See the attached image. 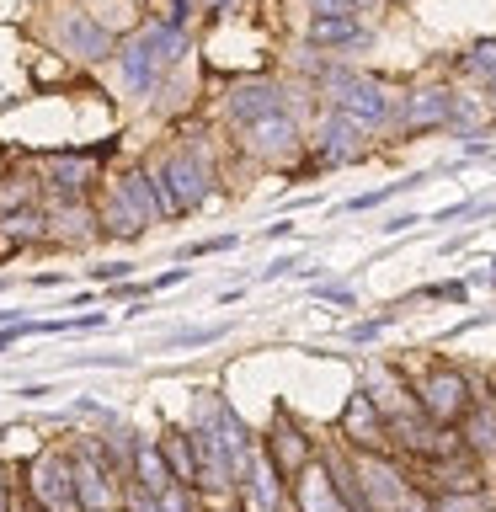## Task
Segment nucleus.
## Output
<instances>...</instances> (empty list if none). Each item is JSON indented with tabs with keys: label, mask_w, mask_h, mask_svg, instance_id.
Masks as SVG:
<instances>
[{
	"label": "nucleus",
	"mask_w": 496,
	"mask_h": 512,
	"mask_svg": "<svg viewBox=\"0 0 496 512\" xmlns=\"http://www.w3.org/2000/svg\"><path fill=\"white\" fill-rule=\"evenodd\" d=\"M267 235H272V240H278V235H294V219H272Z\"/></svg>",
	"instance_id": "58836bf2"
},
{
	"label": "nucleus",
	"mask_w": 496,
	"mask_h": 512,
	"mask_svg": "<svg viewBox=\"0 0 496 512\" xmlns=\"http://www.w3.org/2000/svg\"><path fill=\"white\" fill-rule=\"evenodd\" d=\"M208 6H230V0H208Z\"/></svg>",
	"instance_id": "37998d69"
},
{
	"label": "nucleus",
	"mask_w": 496,
	"mask_h": 512,
	"mask_svg": "<svg viewBox=\"0 0 496 512\" xmlns=\"http://www.w3.org/2000/svg\"><path fill=\"white\" fill-rule=\"evenodd\" d=\"M134 480H139L150 496L171 491V464H166V454H160L155 443H139V448H134Z\"/></svg>",
	"instance_id": "4be33fe9"
},
{
	"label": "nucleus",
	"mask_w": 496,
	"mask_h": 512,
	"mask_svg": "<svg viewBox=\"0 0 496 512\" xmlns=\"http://www.w3.org/2000/svg\"><path fill=\"white\" fill-rule=\"evenodd\" d=\"M224 112H230V123H256L267 118V112H283V91L272 86V80H240V86H230V96H224Z\"/></svg>",
	"instance_id": "ddd939ff"
},
{
	"label": "nucleus",
	"mask_w": 496,
	"mask_h": 512,
	"mask_svg": "<svg viewBox=\"0 0 496 512\" xmlns=\"http://www.w3.org/2000/svg\"><path fill=\"white\" fill-rule=\"evenodd\" d=\"M342 438L358 448V454H384L390 448V422H384V411L374 406V395L368 390H352L347 395V411H342Z\"/></svg>",
	"instance_id": "0eeeda50"
},
{
	"label": "nucleus",
	"mask_w": 496,
	"mask_h": 512,
	"mask_svg": "<svg viewBox=\"0 0 496 512\" xmlns=\"http://www.w3.org/2000/svg\"><path fill=\"white\" fill-rule=\"evenodd\" d=\"M491 283H496V256H491Z\"/></svg>",
	"instance_id": "79ce46f5"
},
{
	"label": "nucleus",
	"mask_w": 496,
	"mask_h": 512,
	"mask_svg": "<svg viewBox=\"0 0 496 512\" xmlns=\"http://www.w3.org/2000/svg\"><path fill=\"white\" fill-rule=\"evenodd\" d=\"M224 331H230L224 320H214V326H187V331H176L171 342H160V352H192V347H208V342H219Z\"/></svg>",
	"instance_id": "393cba45"
},
{
	"label": "nucleus",
	"mask_w": 496,
	"mask_h": 512,
	"mask_svg": "<svg viewBox=\"0 0 496 512\" xmlns=\"http://www.w3.org/2000/svg\"><path fill=\"white\" fill-rule=\"evenodd\" d=\"M390 320H395V315H379V320H358V326L347 331V342H358V347H368V342H379V336L390 331Z\"/></svg>",
	"instance_id": "7c9ffc66"
},
{
	"label": "nucleus",
	"mask_w": 496,
	"mask_h": 512,
	"mask_svg": "<svg viewBox=\"0 0 496 512\" xmlns=\"http://www.w3.org/2000/svg\"><path fill=\"white\" fill-rule=\"evenodd\" d=\"M6 235H43V219L32 214V208H22L16 219H6Z\"/></svg>",
	"instance_id": "2f4dec72"
},
{
	"label": "nucleus",
	"mask_w": 496,
	"mask_h": 512,
	"mask_svg": "<svg viewBox=\"0 0 496 512\" xmlns=\"http://www.w3.org/2000/svg\"><path fill=\"white\" fill-rule=\"evenodd\" d=\"M352 464H358V480L368 491V502H374V512H395L400 502L411 496V480L400 464H390L384 454H352Z\"/></svg>",
	"instance_id": "6e6552de"
},
{
	"label": "nucleus",
	"mask_w": 496,
	"mask_h": 512,
	"mask_svg": "<svg viewBox=\"0 0 496 512\" xmlns=\"http://www.w3.org/2000/svg\"><path fill=\"white\" fill-rule=\"evenodd\" d=\"M331 96H336V112L358 118L363 128H379L384 118H390V96H384V86H379V80H368V75L336 70L331 75Z\"/></svg>",
	"instance_id": "423d86ee"
},
{
	"label": "nucleus",
	"mask_w": 496,
	"mask_h": 512,
	"mask_svg": "<svg viewBox=\"0 0 496 512\" xmlns=\"http://www.w3.org/2000/svg\"><path fill=\"white\" fill-rule=\"evenodd\" d=\"M294 272H304V267H299V256H278V262H267L262 278H294Z\"/></svg>",
	"instance_id": "f704fd0d"
},
{
	"label": "nucleus",
	"mask_w": 496,
	"mask_h": 512,
	"mask_svg": "<svg viewBox=\"0 0 496 512\" xmlns=\"http://www.w3.org/2000/svg\"><path fill=\"white\" fill-rule=\"evenodd\" d=\"M11 502H16V496H11V486H6V475H0V512H11Z\"/></svg>",
	"instance_id": "ea45409f"
},
{
	"label": "nucleus",
	"mask_w": 496,
	"mask_h": 512,
	"mask_svg": "<svg viewBox=\"0 0 496 512\" xmlns=\"http://www.w3.org/2000/svg\"><path fill=\"white\" fill-rule=\"evenodd\" d=\"M310 43L315 48H352V43H363V27H358V16H315Z\"/></svg>",
	"instance_id": "412c9836"
},
{
	"label": "nucleus",
	"mask_w": 496,
	"mask_h": 512,
	"mask_svg": "<svg viewBox=\"0 0 496 512\" xmlns=\"http://www.w3.org/2000/svg\"><path fill=\"white\" fill-rule=\"evenodd\" d=\"M310 299L331 304V310H352V304H358V294H352L347 283H315V288H310Z\"/></svg>",
	"instance_id": "c85d7f7f"
},
{
	"label": "nucleus",
	"mask_w": 496,
	"mask_h": 512,
	"mask_svg": "<svg viewBox=\"0 0 496 512\" xmlns=\"http://www.w3.org/2000/svg\"><path fill=\"white\" fill-rule=\"evenodd\" d=\"M48 182H54L59 192H86L91 187V160H80V155H64L48 166Z\"/></svg>",
	"instance_id": "b1692460"
},
{
	"label": "nucleus",
	"mask_w": 496,
	"mask_h": 512,
	"mask_svg": "<svg viewBox=\"0 0 496 512\" xmlns=\"http://www.w3.org/2000/svg\"><path fill=\"white\" fill-rule=\"evenodd\" d=\"M27 486H32L43 512H86L80 507V491H75V464L64 454H43L27 470Z\"/></svg>",
	"instance_id": "39448f33"
},
{
	"label": "nucleus",
	"mask_w": 496,
	"mask_h": 512,
	"mask_svg": "<svg viewBox=\"0 0 496 512\" xmlns=\"http://www.w3.org/2000/svg\"><path fill=\"white\" fill-rule=\"evenodd\" d=\"M432 512H486V496L480 491H448L432 502Z\"/></svg>",
	"instance_id": "cd10ccee"
},
{
	"label": "nucleus",
	"mask_w": 496,
	"mask_h": 512,
	"mask_svg": "<svg viewBox=\"0 0 496 512\" xmlns=\"http://www.w3.org/2000/svg\"><path fill=\"white\" fill-rule=\"evenodd\" d=\"M315 16H358V6L352 0H310Z\"/></svg>",
	"instance_id": "473e14b6"
},
{
	"label": "nucleus",
	"mask_w": 496,
	"mask_h": 512,
	"mask_svg": "<svg viewBox=\"0 0 496 512\" xmlns=\"http://www.w3.org/2000/svg\"><path fill=\"white\" fill-rule=\"evenodd\" d=\"M240 496H246L251 512H288L283 470L272 464V454H262V448L251 454V470H246V480H240Z\"/></svg>",
	"instance_id": "9b49d317"
},
{
	"label": "nucleus",
	"mask_w": 496,
	"mask_h": 512,
	"mask_svg": "<svg viewBox=\"0 0 496 512\" xmlns=\"http://www.w3.org/2000/svg\"><path fill=\"white\" fill-rule=\"evenodd\" d=\"M267 454H272V464H278V470H283V480H288V475H299L304 464L315 459V448H310V438H304V432H299L294 422H278V427H272V443H267Z\"/></svg>",
	"instance_id": "f3484780"
},
{
	"label": "nucleus",
	"mask_w": 496,
	"mask_h": 512,
	"mask_svg": "<svg viewBox=\"0 0 496 512\" xmlns=\"http://www.w3.org/2000/svg\"><path fill=\"white\" fill-rule=\"evenodd\" d=\"M187 54V27H176V22H150V27H139L134 38H128L118 48V70H123V86L144 96L160 80V70L166 64H176Z\"/></svg>",
	"instance_id": "f257e3e1"
},
{
	"label": "nucleus",
	"mask_w": 496,
	"mask_h": 512,
	"mask_svg": "<svg viewBox=\"0 0 496 512\" xmlns=\"http://www.w3.org/2000/svg\"><path fill=\"white\" fill-rule=\"evenodd\" d=\"M368 144V128L358 118H347V112H326V123L315 128V155L320 166H347V160H358Z\"/></svg>",
	"instance_id": "1a4fd4ad"
},
{
	"label": "nucleus",
	"mask_w": 496,
	"mask_h": 512,
	"mask_svg": "<svg viewBox=\"0 0 496 512\" xmlns=\"http://www.w3.org/2000/svg\"><path fill=\"white\" fill-rule=\"evenodd\" d=\"M240 139H246V150H251V155L283 160V155L299 144V128H294V118H288V112H267V118H256V123L240 128Z\"/></svg>",
	"instance_id": "f8f14e48"
},
{
	"label": "nucleus",
	"mask_w": 496,
	"mask_h": 512,
	"mask_svg": "<svg viewBox=\"0 0 496 512\" xmlns=\"http://www.w3.org/2000/svg\"><path fill=\"white\" fill-rule=\"evenodd\" d=\"M118 187L128 192V203H134L144 219H182L176 203H171V192H166V182H160V171H128Z\"/></svg>",
	"instance_id": "dca6fc26"
},
{
	"label": "nucleus",
	"mask_w": 496,
	"mask_h": 512,
	"mask_svg": "<svg viewBox=\"0 0 496 512\" xmlns=\"http://www.w3.org/2000/svg\"><path fill=\"white\" fill-rule=\"evenodd\" d=\"M160 182H166V192H171V203H176V214H187V208H198L203 198H208V187H214V166H208V155L198 150V144H182L176 155H166L160 160Z\"/></svg>",
	"instance_id": "f03ea898"
},
{
	"label": "nucleus",
	"mask_w": 496,
	"mask_h": 512,
	"mask_svg": "<svg viewBox=\"0 0 496 512\" xmlns=\"http://www.w3.org/2000/svg\"><path fill=\"white\" fill-rule=\"evenodd\" d=\"M326 464H331L336 491L347 496V507L352 512H374V502H368V491H363V480H358V464H352V459H326Z\"/></svg>",
	"instance_id": "5701e85b"
},
{
	"label": "nucleus",
	"mask_w": 496,
	"mask_h": 512,
	"mask_svg": "<svg viewBox=\"0 0 496 512\" xmlns=\"http://www.w3.org/2000/svg\"><path fill=\"white\" fill-rule=\"evenodd\" d=\"M240 246V235H208V240H192V246H182L176 256L182 262H192V256H214V251H235Z\"/></svg>",
	"instance_id": "c756f323"
},
{
	"label": "nucleus",
	"mask_w": 496,
	"mask_h": 512,
	"mask_svg": "<svg viewBox=\"0 0 496 512\" xmlns=\"http://www.w3.org/2000/svg\"><path fill=\"white\" fill-rule=\"evenodd\" d=\"M464 70H470V75H491V80H496V38H480L470 54H464Z\"/></svg>",
	"instance_id": "bb28decb"
},
{
	"label": "nucleus",
	"mask_w": 496,
	"mask_h": 512,
	"mask_svg": "<svg viewBox=\"0 0 496 512\" xmlns=\"http://www.w3.org/2000/svg\"><path fill=\"white\" fill-rule=\"evenodd\" d=\"M411 299H427V304H464V299H470V283H464V278H448V283H427V288H416Z\"/></svg>",
	"instance_id": "a878e982"
},
{
	"label": "nucleus",
	"mask_w": 496,
	"mask_h": 512,
	"mask_svg": "<svg viewBox=\"0 0 496 512\" xmlns=\"http://www.w3.org/2000/svg\"><path fill=\"white\" fill-rule=\"evenodd\" d=\"M16 395H22V400H43V395H54V384H16Z\"/></svg>",
	"instance_id": "e433bc0d"
},
{
	"label": "nucleus",
	"mask_w": 496,
	"mask_h": 512,
	"mask_svg": "<svg viewBox=\"0 0 496 512\" xmlns=\"http://www.w3.org/2000/svg\"><path fill=\"white\" fill-rule=\"evenodd\" d=\"M160 454L171 464V480L198 486V448H192V432H166V438H160Z\"/></svg>",
	"instance_id": "aec40b11"
},
{
	"label": "nucleus",
	"mask_w": 496,
	"mask_h": 512,
	"mask_svg": "<svg viewBox=\"0 0 496 512\" xmlns=\"http://www.w3.org/2000/svg\"><path fill=\"white\" fill-rule=\"evenodd\" d=\"M155 502H160V512H192V507H187V486H171V491H160Z\"/></svg>",
	"instance_id": "72a5a7b5"
},
{
	"label": "nucleus",
	"mask_w": 496,
	"mask_h": 512,
	"mask_svg": "<svg viewBox=\"0 0 496 512\" xmlns=\"http://www.w3.org/2000/svg\"><path fill=\"white\" fill-rule=\"evenodd\" d=\"M59 43L70 48L75 59H107L112 54V32L96 22V16H86V11L59 16Z\"/></svg>",
	"instance_id": "4468645a"
},
{
	"label": "nucleus",
	"mask_w": 496,
	"mask_h": 512,
	"mask_svg": "<svg viewBox=\"0 0 496 512\" xmlns=\"http://www.w3.org/2000/svg\"><path fill=\"white\" fill-rule=\"evenodd\" d=\"M459 438H464V448H475V454H496V400L491 395H480V400H470V411L459 416Z\"/></svg>",
	"instance_id": "a211bd4d"
},
{
	"label": "nucleus",
	"mask_w": 496,
	"mask_h": 512,
	"mask_svg": "<svg viewBox=\"0 0 496 512\" xmlns=\"http://www.w3.org/2000/svg\"><path fill=\"white\" fill-rule=\"evenodd\" d=\"M134 262H96V278H128Z\"/></svg>",
	"instance_id": "c9c22d12"
},
{
	"label": "nucleus",
	"mask_w": 496,
	"mask_h": 512,
	"mask_svg": "<svg viewBox=\"0 0 496 512\" xmlns=\"http://www.w3.org/2000/svg\"><path fill=\"white\" fill-rule=\"evenodd\" d=\"M454 102L459 96L448 91V86H422L406 102V112H400V123L411 128V134H427V128H448L454 123Z\"/></svg>",
	"instance_id": "2eb2a0df"
},
{
	"label": "nucleus",
	"mask_w": 496,
	"mask_h": 512,
	"mask_svg": "<svg viewBox=\"0 0 496 512\" xmlns=\"http://www.w3.org/2000/svg\"><path fill=\"white\" fill-rule=\"evenodd\" d=\"M144 219L134 203H128V192L123 187H112V198H107V208H102V230L112 235V240H134V235H144Z\"/></svg>",
	"instance_id": "6ab92c4d"
},
{
	"label": "nucleus",
	"mask_w": 496,
	"mask_h": 512,
	"mask_svg": "<svg viewBox=\"0 0 496 512\" xmlns=\"http://www.w3.org/2000/svg\"><path fill=\"white\" fill-rule=\"evenodd\" d=\"M294 512H352L347 496L336 491L326 459H310V464L294 475Z\"/></svg>",
	"instance_id": "9d476101"
},
{
	"label": "nucleus",
	"mask_w": 496,
	"mask_h": 512,
	"mask_svg": "<svg viewBox=\"0 0 496 512\" xmlns=\"http://www.w3.org/2000/svg\"><path fill=\"white\" fill-rule=\"evenodd\" d=\"M182 278H187V272H182V267H171V272H160L150 288H171V283H182Z\"/></svg>",
	"instance_id": "4c0bfd02"
},
{
	"label": "nucleus",
	"mask_w": 496,
	"mask_h": 512,
	"mask_svg": "<svg viewBox=\"0 0 496 512\" xmlns=\"http://www.w3.org/2000/svg\"><path fill=\"white\" fill-rule=\"evenodd\" d=\"M352 6H358V11H363V6H374V0H352Z\"/></svg>",
	"instance_id": "a19ab883"
},
{
	"label": "nucleus",
	"mask_w": 496,
	"mask_h": 512,
	"mask_svg": "<svg viewBox=\"0 0 496 512\" xmlns=\"http://www.w3.org/2000/svg\"><path fill=\"white\" fill-rule=\"evenodd\" d=\"M70 464H75L80 507H86V512H118V475H112V454H107V448L86 443Z\"/></svg>",
	"instance_id": "20e7f679"
},
{
	"label": "nucleus",
	"mask_w": 496,
	"mask_h": 512,
	"mask_svg": "<svg viewBox=\"0 0 496 512\" xmlns=\"http://www.w3.org/2000/svg\"><path fill=\"white\" fill-rule=\"evenodd\" d=\"M416 400H422V411H427L438 427H454L459 416L470 411L475 390H470V379H464L459 368H427V379L416 384Z\"/></svg>",
	"instance_id": "7ed1b4c3"
}]
</instances>
